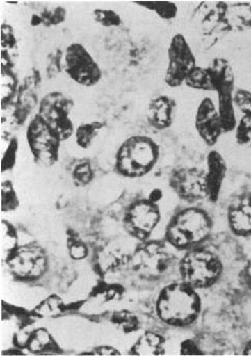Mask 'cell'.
I'll return each mask as SVG.
<instances>
[{
    "instance_id": "6da1fadb",
    "label": "cell",
    "mask_w": 251,
    "mask_h": 356,
    "mask_svg": "<svg viewBox=\"0 0 251 356\" xmlns=\"http://www.w3.org/2000/svg\"><path fill=\"white\" fill-rule=\"evenodd\" d=\"M202 299L197 290L184 282L164 286L156 301L158 318L172 327H187L200 317Z\"/></svg>"
},
{
    "instance_id": "7a4b0ae2",
    "label": "cell",
    "mask_w": 251,
    "mask_h": 356,
    "mask_svg": "<svg viewBox=\"0 0 251 356\" xmlns=\"http://www.w3.org/2000/svg\"><path fill=\"white\" fill-rule=\"evenodd\" d=\"M213 220L200 207H187L177 212L168 223L165 241L178 250H190L202 246L211 237Z\"/></svg>"
},
{
    "instance_id": "3957f363",
    "label": "cell",
    "mask_w": 251,
    "mask_h": 356,
    "mask_svg": "<svg viewBox=\"0 0 251 356\" xmlns=\"http://www.w3.org/2000/svg\"><path fill=\"white\" fill-rule=\"evenodd\" d=\"M160 157L159 145L149 136H131L115 155V170L126 178H141L151 172Z\"/></svg>"
},
{
    "instance_id": "277c9868",
    "label": "cell",
    "mask_w": 251,
    "mask_h": 356,
    "mask_svg": "<svg viewBox=\"0 0 251 356\" xmlns=\"http://www.w3.org/2000/svg\"><path fill=\"white\" fill-rule=\"evenodd\" d=\"M179 273L182 282L192 288L208 289L220 280L223 264L220 258L212 250L198 246L187 250L180 262Z\"/></svg>"
},
{
    "instance_id": "5b68a950",
    "label": "cell",
    "mask_w": 251,
    "mask_h": 356,
    "mask_svg": "<svg viewBox=\"0 0 251 356\" xmlns=\"http://www.w3.org/2000/svg\"><path fill=\"white\" fill-rule=\"evenodd\" d=\"M168 244L161 240L139 242L130 258L135 275L145 281H159L168 275L176 263V257Z\"/></svg>"
},
{
    "instance_id": "8992f818",
    "label": "cell",
    "mask_w": 251,
    "mask_h": 356,
    "mask_svg": "<svg viewBox=\"0 0 251 356\" xmlns=\"http://www.w3.org/2000/svg\"><path fill=\"white\" fill-rule=\"evenodd\" d=\"M227 2H202L191 17V26L202 42V49H208L229 33L225 21Z\"/></svg>"
},
{
    "instance_id": "52a82bcc",
    "label": "cell",
    "mask_w": 251,
    "mask_h": 356,
    "mask_svg": "<svg viewBox=\"0 0 251 356\" xmlns=\"http://www.w3.org/2000/svg\"><path fill=\"white\" fill-rule=\"evenodd\" d=\"M26 138L35 164L50 168L56 163L62 140L39 115H35L29 122Z\"/></svg>"
},
{
    "instance_id": "ba28073f",
    "label": "cell",
    "mask_w": 251,
    "mask_h": 356,
    "mask_svg": "<svg viewBox=\"0 0 251 356\" xmlns=\"http://www.w3.org/2000/svg\"><path fill=\"white\" fill-rule=\"evenodd\" d=\"M6 261L10 275L21 282L37 281L48 268L46 250L37 243L18 246Z\"/></svg>"
},
{
    "instance_id": "9c48e42d",
    "label": "cell",
    "mask_w": 251,
    "mask_h": 356,
    "mask_svg": "<svg viewBox=\"0 0 251 356\" xmlns=\"http://www.w3.org/2000/svg\"><path fill=\"white\" fill-rule=\"evenodd\" d=\"M73 107L74 101L67 95L62 92H51L42 99L37 115L63 142L75 134V128L70 117Z\"/></svg>"
},
{
    "instance_id": "30bf717a",
    "label": "cell",
    "mask_w": 251,
    "mask_h": 356,
    "mask_svg": "<svg viewBox=\"0 0 251 356\" xmlns=\"http://www.w3.org/2000/svg\"><path fill=\"white\" fill-rule=\"evenodd\" d=\"M161 220V212L156 201L141 199L127 208L123 223L127 233L139 242L149 239Z\"/></svg>"
},
{
    "instance_id": "8fae6325",
    "label": "cell",
    "mask_w": 251,
    "mask_h": 356,
    "mask_svg": "<svg viewBox=\"0 0 251 356\" xmlns=\"http://www.w3.org/2000/svg\"><path fill=\"white\" fill-rule=\"evenodd\" d=\"M63 62L65 73L80 86L90 88L98 84L102 78L100 67L82 44H71L65 49Z\"/></svg>"
},
{
    "instance_id": "7c38bea8",
    "label": "cell",
    "mask_w": 251,
    "mask_h": 356,
    "mask_svg": "<svg viewBox=\"0 0 251 356\" xmlns=\"http://www.w3.org/2000/svg\"><path fill=\"white\" fill-rule=\"evenodd\" d=\"M168 56L166 84L170 88H179L185 83L190 73L197 67L191 46L182 33H177L172 37Z\"/></svg>"
},
{
    "instance_id": "4fadbf2b",
    "label": "cell",
    "mask_w": 251,
    "mask_h": 356,
    "mask_svg": "<svg viewBox=\"0 0 251 356\" xmlns=\"http://www.w3.org/2000/svg\"><path fill=\"white\" fill-rule=\"evenodd\" d=\"M168 184L179 199L196 204L208 199L206 170L198 168H179L172 170Z\"/></svg>"
},
{
    "instance_id": "5bb4252c",
    "label": "cell",
    "mask_w": 251,
    "mask_h": 356,
    "mask_svg": "<svg viewBox=\"0 0 251 356\" xmlns=\"http://www.w3.org/2000/svg\"><path fill=\"white\" fill-rule=\"evenodd\" d=\"M195 129L202 142L209 147L216 145L220 136L225 134L218 109L212 99L204 98L198 105L195 115Z\"/></svg>"
},
{
    "instance_id": "9a60e30c",
    "label": "cell",
    "mask_w": 251,
    "mask_h": 356,
    "mask_svg": "<svg viewBox=\"0 0 251 356\" xmlns=\"http://www.w3.org/2000/svg\"><path fill=\"white\" fill-rule=\"evenodd\" d=\"M227 223L238 237H251V193L236 197L227 208Z\"/></svg>"
},
{
    "instance_id": "2e32d148",
    "label": "cell",
    "mask_w": 251,
    "mask_h": 356,
    "mask_svg": "<svg viewBox=\"0 0 251 356\" xmlns=\"http://www.w3.org/2000/svg\"><path fill=\"white\" fill-rule=\"evenodd\" d=\"M227 172V162L221 154L217 151H211L207 157L206 181L208 200L212 203L218 201Z\"/></svg>"
},
{
    "instance_id": "e0dca14e",
    "label": "cell",
    "mask_w": 251,
    "mask_h": 356,
    "mask_svg": "<svg viewBox=\"0 0 251 356\" xmlns=\"http://www.w3.org/2000/svg\"><path fill=\"white\" fill-rule=\"evenodd\" d=\"M176 101L166 95L156 97L149 102L147 122L157 130L168 129L174 122Z\"/></svg>"
},
{
    "instance_id": "ac0fdd59",
    "label": "cell",
    "mask_w": 251,
    "mask_h": 356,
    "mask_svg": "<svg viewBox=\"0 0 251 356\" xmlns=\"http://www.w3.org/2000/svg\"><path fill=\"white\" fill-rule=\"evenodd\" d=\"M225 21L229 33H242L251 29V4L248 2L227 3Z\"/></svg>"
},
{
    "instance_id": "d6986e66",
    "label": "cell",
    "mask_w": 251,
    "mask_h": 356,
    "mask_svg": "<svg viewBox=\"0 0 251 356\" xmlns=\"http://www.w3.org/2000/svg\"><path fill=\"white\" fill-rule=\"evenodd\" d=\"M234 94H235V86H225L217 92L219 104L218 113L225 134L234 131L237 127Z\"/></svg>"
},
{
    "instance_id": "ffe728a7",
    "label": "cell",
    "mask_w": 251,
    "mask_h": 356,
    "mask_svg": "<svg viewBox=\"0 0 251 356\" xmlns=\"http://www.w3.org/2000/svg\"><path fill=\"white\" fill-rule=\"evenodd\" d=\"M26 345L27 350L33 355H60L62 353L54 337L44 327L33 330L27 338Z\"/></svg>"
},
{
    "instance_id": "44dd1931",
    "label": "cell",
    "mask_w": 251,
    "mask_h": 356,
    "mask_svg": "<svg viewBox=\"0 0 251 356\" xmlns=\"http://www.w3.org/2000/svg\"><path fill=\"white\" fill-rule=\"evenodd\" d=\"M165 353V339L157 332H147L139 337L130 349L131 355H163Z\"/></svg>"
},
{
    "instance_id": "7402d4cb",
    "label": "cell",
    "mask_w": 251,
    "mask_h": 356,
    "mask_svg": "<svg viewBox=\"0 0 251 356\" xmlns=\"http://www.w3.org/2000/svg\"><path fill=\"white\" fill-rule=\"evenodd\" d=\"M131 257L118 250H102L97 256V266L103 275L113 273L130 263Z\"/></svg>"
},
{
    "instance_id": "603a6c76",
    "label": "cell",
    "mask_w": 251,
    "mask_h": 356,
    "mask_svg": "<svg viewBox=\"0 0 251 356\" xmlns=\"http://www.w3.org/2000/svg\"><path fill=\"white\" fill-rule=\"evenodd\" d=\"M104 126L105 124L101 121L81 124L75 130L76 143L81 149H88Z\"/></svg>"
},
{
    "instance_id": "cb8c5ba5",
    "label": "cell",
    "mask_w": 251,
    "mask_h": 356,
    "mask_svg": "<svg viewBox=\"0 0 251 356\" xmlns=\"http://www.w3.org/2000/svg\"><path fill=\"white\" fill-rule=\"evenodd\" d=\"M19 82L13 69H1V104L2 109H6L18 95Z\"/></svg>"
},
{
    "instance_id": "d4e9b609",
    "label": "cell",
    "mask_w": 251,
    "mask_h": 356,
    "mask_svg": "<svg viewBox=\"0 0 251 356\" xmlns=\"http://www.w3.org/2000/svg\"><path fill=\"white\" fill-rule=\"evenodd\" d=\"M65 17H67V10L63 6H56L51 10H45L39 14H33L31 17V25L33 26H56L65 22Z\"/></svg>"
},
{
    "instance_id": "484cf974",
    "label": "cell",
    "mask_w": 251,
    "mask_h": 356,
    "mask_svg": "<svg viewBox=\"0 0 251 356\" xmlns=\"http://www.w3.org/2000/svg\"><path fill=\"white\" fill-rule=\"evenodd\" d=\"M184 84H186L190 88H193V90L214 92L212 76H211V72L209 70L208 67L207 68L196 67L190 73Z\"/></svg>"
},
{
    "instance_id": "4316f807",
    "label": "cell",
    "mask_w": 251,
    "mask_h": 356,
    "mask_svg": "<svg viewBox=\"0 0 251 356\" xmlns=\"http://www.w3.org/2000/svg\"><path fill=\"white\" fill-rule=\"evenodd\" d=\"M137 6L155 13L159 18L170 21L178 15V6L172 1H136Z\"/></svg>"
},
{
    "instance_id": "83f0119b",
    "label": "cell",
    "mask_w": 251,
    "mask_h": 356,
    "mask_svg": "<svg viewBox=\"0 0 251 356\" xmlns=\"http://www.w3.org/2000/svg\"><path fill=\"white\" fill-rule=\"evenodd\" d=\"M111 322L120 326L126 334L136 332L140 327V321L138 317L130 311H117L111 317Z\"/></svg>"
},
{
    "instance_id": "f1b7e54d",
    "label": "cell",
    "mask_w": 251,
    "mask_h": 356,
    "mask_svg": "<svg viewBox=\"0 0 251 356\" xmlns=\"http://www.w3.org/2000/svg\"><path fill=\"white\" fill-rule=\"evenodd\" d=\"M67 248L69 256L73 260L80 261L88 256V248L76 232L67 231Z\"/></svg>"
},
{
    "instance_id": "f546056e",
    "label": "cell",
    "mask_w": 251,
    "mask_h": 356,
    "mask_svg": "<svg viewBox=\"0 0 251 356\" xmlns=\"http://www.w3.org/2000/svg\"><path fill=\"white\" fill-rule=\"evenodd\" d=\"M20 205V200L15 191L14 185L6 180L1 184V210L4 213L15 211Z\"/></svg>"
},
{
    "instance_id": "4dcf8cb0",
    "label": "cell",
    "mask_w": 251,
    "mask_h": 356,
    "mask_svg": "<svg viewBox=\"0 0 251 356\" xmlns=\"http://www.w3.org/2000/svg\"><path fill=\"white\" fill-rule=\"evenodd\" d=\"M1 244L2 250L6 254V258L18 248V238L14 225L6 219L1 220Z\"/></svg>"
},
{
    "instance_id": "1f68e13d",
    "label": "cell",
    "mask_w": 251,
    "mask_h": 356,
    "mask_svg": "<svg viewBox=\"0 0 251 356\" xmlns=\"http://www.w3.org/2000/svg\"><path fill=\"white\" fill-rule=\"evenodd\" d=\"M95 172L88 161H81L76 164L72 172L74 184L78 187H84L94 180Z\"/></svg>"
},
{
    "instance_id": "d6a6232c",
    "label": "cell",
    "mask_w": 251,
    "mask_h": 356,
    "mask_svg": "<svg viewBox=\"0 0 251 356\" xmlns=\"http://www.w3.org/2000/svg\"><path fill=\"white\" fill-rule=\"evenodd\" d=\"M92 18L103 27H118L122 24L121 16L113 10L96 8L92 12Z\"/></svg>"
},
{
    "instance_id": "836d02e7",
    "label": "cell",
    "mask_w": 251,
    "mask_h": 356,
    "mask_svg": "<svg viewBox=\"0 0 251 356\" xmlns=\"http://www.w3.org/2000/svg\"><path fill=\"white\" fill-rule=\"evenodd\" d=\"M65 311L62 299L56 295H52L35 309V313L41 316H56V314H62Z\"/></svg>"
},
{
    "instance_id": "e575fe53",
    "label": "cell",
    "mask_w": 251,
    "mask_h": 356,
    "mask_svg": "<svg viewBox=\"0 0 251 356\" xmlns=\"http://www.w3.org/2000/svg\"><path fill=\"white\" fill-rule=\"evenodd\" d=\"M17 152H18V140H17V138H12L3 156H2V172H8V170L14 168L15 164H16Z\"/></svg>"
},
{
    "instance_id": "d590c367",
    "label": "cell",
    "mask_w": 251,
    "mask_h": 356,
    "mask_svg": "<svg viewBox=\"0 0 251 356\" xmlns=\"http://www.w3.org/2000/svg\"><path fill=\"white\" fill-rule=\"evenodd\" d=\"M236 131V140L239 145L251 147V119L243 115L237 124Z\"/></svg>"
},
{
    "instance_id": "8d00e7d4",
    "label": "cell",
    "mask_w": 251,
    "mask_h": 356,
    "mask_svg": "<svg viewBox=\"0 0 251 356\" xmlns=\"http://www.w3.org/2000/svg\"><path fill=\"white\" fill-rule=\"evenodd\" d=\"M234 103L241 111L243 115L251 119V92L250 90H238L234 94Z\"/></svg>"
},
{
    "instance_id": "74e56055",
    "label": "cell",
    "mask_w": 251,
    "mask_h": 356,
    "mask_svg": "<svg viewBox=\"0 0 251 356\" xmlns=\"http://www.w3.org/2000/svg\"><path fill=\"white\" fill-rule=\"evenodd\" d=\"M63 63V52L60 50H56V52L50 56L49 60L47 65V75L48 77H56L60 71L63 70L65 64ZM65 63V62H63Z\"/></svg>"
},
{
    "instance_id": "f35d334b",
    "label": "cell",
    "mask_w": 251,
    "mask_h": 356,
    "mask_svg": "<svg viewBox=\"0 0 251 356\" xmlns=\"http://www.w3.org/2000/svg\"><path fill=\"white\" fill-rule=\"evenodd\" d=\"M17 41L15 39L14 31L13 27L10 25H2L1 26V46L2 50L8 52L10 54V50L16 47Z\"/></svg>"
},
{
    "instance_id": "ab89813d",
    "label": "cell",
    "mask_w": 251,
    "mask_h": 356,
    "mask_svg": "<svg viewBox=\"0 0 251 356\" xmlns=\"http://www.w3.org/2000/svg\"><path fill=\"white\" fill-rule=\"evenodd\" d=\"M181 355H204L198 345L193 340H186L181 344Z\"/></svg>"
},
{
    "instance_id": "60d3db41",
    "label": "cell",
    "mask_w": 251,
    "mask_h": 356,
    "mask_svg": "<svg viewBox=\"0 0 251 356\" xmlns=\"http://www.w3.org/2000/svg\"><path fill=\"white\" fill-rule=\"evenodd\" d=\"M121 355V353L111 346H99L94 349V355Z\"/></svg>"
},
{
    "instance_id": "b9f144b4",
    "label": "cell",
    "mask_w": 251,
    "mask_h": 356,
    "mask_svg": "<svg viewBox=\"0 0 251 356\" xmlns=\"http://www.w3.org/2000/svg\"><path fill=\"white\" fill-rule=\"evenodd\" d=\"M242 277H243L244 283L251 291V258L244 267L243 271H242Z\"/></svg>"
},
{
    "instance_id": "7bdbcfd3",
    "label": "cell",
    "mask_w": 251,
    "mask_h": 356,
    "mask_svg": "<svg viewBox=\"0 0 251 356\" xmlns=\"http://www.w3.org/2000/svg\"><path fill=\"white\" fill-rule=\"evenodd\" d=\"M244 355H251V340L246 343L245 347L243 349Z\"/></svg>"
},
{
    "instance_id": "ee69618b",
    "label": "cell",
    "mask_w": 251,
    "mask_h": 356,
    "mask_svg": "<svg viewBox=\"0 0 251 356\" xmlns=\"http://www.w3.org/2000/svg\"><path fill=\"white\" fill-rule=\"evenodd\" d=\"M250 92H251V90H250Z\"/></svg>"
}]
</instances>
